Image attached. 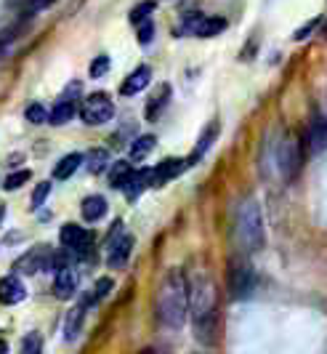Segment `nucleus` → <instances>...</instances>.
<instances>
[{"label": "nucleus", "instance_id": "31", "mask_svg": "<svg viewBox=\"0 0 327 354\" xmlns=\"http://www.w3.org/2000/svg\"><path fill=\"white\" fill-rule=\"evenodd\" d=\"M91 77H101V75H107L109 72V59L107 56H96L91 62Z\"/></svg>", "mask_w": 327, "mask_h": 354}, {"label": "nucleus", "instance_id": "35", "mask_svg": "<svg viewBox=\"0 0 327 354\" xmlns=\"http://www.w3.org/2000/svg\"><path fill=\"white\" fill-rule=\"evenodd\" d=\"M139 354H157V352H152V349H144V352H139Z\"/></svg>", "mask_w": 327, "mask_h": 354}, {"label": "nucleus", "instance_id": "8", "mask_svg": "<svg viewBox=\"0 0 327 354\" xmlns=\"http://www.w3.org/2000/svg\"><path fill=\"white\" fill-rule=\"evenodd\" d=\"M51 264H54V250L35 248L32 253H24L17 264H14V269H17L19 274H37L43 269H51Z\"/></svg>", "mask_w": 327, "mask_h": 354}, {"label": "nucleus", "instance_id": "5", "mask_svg": "<svg viewBox=\"0 0 327 354\" xmlns=\"http://www.w3.org/2000/svg\"><path fill=\"white\" fill-rule=\"evenodd\" d=\"M226 285H229V296L242 301L253 293L255 288V272L248 261H232L229 264V274H226Z\"/></svg>", "mask_w": 327, "mask_h": 354}, {"label": "nucleus", "instance_id": "17", "mask_svg": "<svg viewBox=\"0 0 327 354\" xmlns=\"http://www.w3.org/2000/svg\"><path fill=\"white\" fill-rule=\"evenodd\" d=\"M75 115H80L77 102H75V99H61V102H59V104H54V109H51L48 123H51V125H64V123H70Z\"/></svg>", "mask_w": 327, "mask_h": 354}, {"label": "nucleus", "instance_id": "11", "mask_svg": "<svg viewBox=\"0 0 327 354\" xmlns=\"http://www.w3.org/2000/svg\"><path fill=\"white\" fill-rule=\"evenodd\" d=\"M24 296H27V288L21 285V280H19L17 274H8V277L0 280V304L14 306V304L24 301Z\"/></svg>", "mask_w": 327, "mask_h": 354}, {"label": "nucleus", "instance_id": "27", "mask_svg": "<svg viewBox=\"0 0 327 354\" xmlns=\"http://www.w3.org/2000/svg\"><path fill=\"white\" fill-rule=\"evenodd\" d=\"M104 168H109V152L107 149H93L88 155V171L91 174H101Z\"/></svg>", "mask_w": 327, "mask_h": 354}, {"label": "nucleus", "instance_id": "13", "mask_svg": "<svg viewBox=\"0 0 327 354\" xmlns=\"http://www.w3.org/2000/svg\"><path fill=\"white\" fill-rule=\"evenodd\" d=\"M75 290H77V272H75L72 266H64V269H59L56 272V280H54V293L59 299H72Z\"/></svg>", "mask_w": 327, "mask_h": 354}, {"label": "nucleus", "instance_id": "7", "mask_svg": "<svg viewBox=\"0 0 327 354\" xmlns=\"http://www.w3.org/2000/svg\"><path fill=\"white\" fill-rule=\"evenodd\" d=\"M130 250H133V237L128 232H120V224H117L112 230V237H109V269H123L128 264V259H130Z\"/></svg>", "mask_w": 327, "mask_h": 354}, {"label": "nucleus", "instance_id": "21", "mask_svg": "<svg viewBox=\"0 0 327 354\" xmlns=\"http://www.w3.org/2000/svg\"><path fill=\"white\" fill-rule=\"evenodd\" d=\"M170 99V86H160V93H155L146 104V120H157V115L163 112V106Z\"/></svg>", "mask_w": 327, "mask_h": 354}, {"label": "nucleus", "instance_id": "28", "mask_svg": "<svg viewBox=\"0 0 327 354\" xmlns=\"http://www.w3.org/2000/svg\"><path fill=\"white\" fill-rule=\"evenodd\" d=\"M48 115H51V112H46V106L37 104V102H32V104H27V109H24V118H27V120H30L32 125L48 123Z\"/></svg>", "mask_w": 327, "mask_h": 354}, {"label": "nucleus", "instance_id": "1", "mask_svg": "<svg viewBox=\"0 0 327 354\" xmlns=\"http://www.w3.org/2000/svg\"><path fill=\"white\" fill-rule=\"evenodd\" d=\"M189 312L195 336L202 344H213L218 333V290L208 274H197L189 285Z\"/></svg>", "mask_w": 327, "mask_h": 354}, {"label": "nucleus", "instance_id": "24", "mask_svg": "<svg viewBox=\"0 0 327 354\" xmlns=\"http://www.w3.org/2000/svg\"><path fill=\"white\" fill-rule=\"evenodd\" d=\"M155 144L157 139L152 136V133H144V136H139L136 142L130 144V160H144L152 149H155Z\"/></svg>", "mask_w": 327, "mask_h": 354}, {"label": "nucleus", "instance_id": "20", "mask_svg": "<svg viewBox=\"0 0 327 354\" xmlns=\"http://www.w3.org/2000/svg\"><path fill=\"white\" fill-rule=\"evenodd\" d=\"M226 30V19L224 17H202L200 24H197V30H195V35L197 37H213L218 32H224Z\"/></svg>", "mask_w": 327, "mask_h": 354}, {"label": "nucleus", "instance_id": "33", "mask_svg": "<svg viewBox=\"0 0 327 354\" xmlns=\"http://www.w3.org/2000/svg\"><path fill=\"white\" fill-rule=\"evenodd\" d=\"M51 3H54V0H35V3H30V6H27V8L21 11V14H24V17H32V14H37L40 8H46V6H51Z\"/></svg>", "mask_w": 327, "mask_h": 354}, {"label": "nucleus", "instance_id": "2", "mask_svg": "<svg viewBox=\"0 0 327 354\" xmlns=\"http://www.w3.org/2000/svg\"><path fill=\"white\" fill-rule=\"evenodd\" d=\"M155 312L157 322L168 330H179L186 315H189V283L184 277V272L170 269L163 277V283L157 288V299H155Z\"/></svg>", "mask_w": 327, "mask_h": 354}, {"label": "nucleus", "instance_id": "12", "mask_svg": "<svg viewBox=\"0 0 327 354\" xmlns=\"http://www.w3.org/2000/svg\"><path fill=\"white\" fill-rule=\"evenodd\" d=\"M309 149L314 155L327 152V118L314 115L309 123Z\"/></svg>", "mask_w": 327, "mask_h": 354}, {"label": "nucleus", "instance_id": "26", "mask_svg": "<svg viewBox=\"0 0 327 354\" xmlns=\"http://www.w3.org/2000/svg\"><path fill=\"white\" fill-rule=\"evenodd\" d=\"M155 0H146V3H139L133 11H130V24L133 27H141L144 21H149V17H152V11H155Z\"/></svg>", "mask_w": 327, "mask_h": 354}, {"label": "nucleus", "instance_id": "3", "mask_svg": "<svg viewBox=\"0 0 327 354\" xmlns=\"http://www.w3.org/2000/svg\"><path fill=\"white\" fill-rule=\"evenodd\" d=\"M235 230H237L239 245L248 250V253H255V250L264 248V243H266L264 216H261V205L255 203L253 197H245V200L239 203L237 216H235Z\"/></svg>", "mask_w": 327, "mask_h": 354}, {"label": "nucleus", "instance_id": "4", "mask_svg": "<svg viewBox=\"0 0 327 354\" xmlns=\"http://www.w3.org/2000/svg\"><path fill=\"white\" fill-rule=\"evenodd\" d=\"M301 165H304V144L295 133H285L277 142V171L282 181H293L301 174Z\"/></svg>", "mask_w": 327, "mask_h": 354}, {"label": "nucleus", "instance_id": "25", "mask_svg": "<svg viewBox=\"0 0 327 354\" xmlns=\"http://www.w3.org/2000/svg\"><path fill=\"white\" fill-rule=\"evenodd\" d=\"M30 176H32V174H30L27 168L14 171V174H8V176L3 178V189H6V192H17V189H21V187L30 181Z\"/></svg>", "mask_w": 327, "mask_h": 354}, {"label": "nucleus", "instance_id": "19", "mask_svg": "<svg viewBox=\"0 0 327 354\" xmlns=\"http://www.w3.org/2000/svg\"><path fill=\"white\" fill-rule=\"evenodd\" d=\"M83 165V155L80 152H72V155H67V158L59 160V165L54 168V178H59V181H64V178H70Z\"/></svg>", "mask_w": 327, "mask_h": 354}, {"label": "nucleus", "instance_id": "30", "mask_svg": "<svg viewBox=\"0 0 327 354\" xmlns=\"http://www.w3.org/2000/svg\"><path fill=\"white\" fill-rule=\"evenodd\" d=\"M51 195V181H40L35 187V192H32V205L40 208L43 203H46V197Z\"/></svg>", "mask_w": 327, "mask_h": 354}, {"label": "nucleus", "instance_id": "34", "mask_svg": "<svg viewBox=\"0 0 327 354\" xmlns=\"http://www.w3.org/2000/svg\"><path fill=\"white\" fill-rule=\"evenodd\" d=\"M8 3H11V6H24V8H27V6L35 3V0H8ZM24 8H21V11H24Z\"/></svg>", "mask_w": 327, "mask_h": 354}, {"label": "nucleus", "instance_id": "15", "mask_svg": "<svg viewBox=\"0 0 327 354\" xmlns=\"http://www.w3.org/2000/svg\"><path fill=\"white\" fill-rule=\"evenodd\" d=\"M80 213H83V218L86 221H91V224H96V221H101L104 216H107V200L101 195H91L83 200V205H80Z\"/></svg>", "mask_w": 327, "mask_h": 354}, {"label": "nucleus", "instance_id": "16", "mask_svg": "<svg viewBox=\"0 0 327 354\" xmlns=\"http://www.w3.org/2000/svg\"><path fill=\"white\" fill-rule=\"evenodd\" d=\"M133 176H136V171H133V165H130L128 160H117V162L109 168V184H112L115 189H126Z\"/></svg>", "mask_w": 327, "mask_h": 354}, {"label": "nucleus", "instance_id": "36", "mask_svg": "<svg viewBox=\"0 0 327 354\" xmlns=\"http://www.w3.org/2000/svg\"><path fill=\"white\" fill-rule=\"evenodd\" d=\"M325 37H327V27H325Z\"/></svg>", "mask_w": 327, "mask_h": 354}, {"label": "nucleus", "instance_id": "9", "mask_svg": "<svg viewBox=\"0 0 327 354\" xmlns=\"http://www.w3.org/2000/svg\"><path fill=\"white\" fill-rule=\"evenodd\" d=\"M59 240H61L64 248L75 250V253H80V256L88 253V248H91V243H93L91 232H86L83 227H77V224H64Z\"/></svg>", "mask_w": 327, "mask_h": 354}, {"label": "nucleus", "instance_id": "18", "mask_svg": "<svg viewBox=\"0 0 327 354\" xmlns=\"http://www.w3.org/2000/svg\"><path fill=\"white\" fill-rule=\"evenodd\" d=\"M149 187H152V168H144V171H136V176L130 178V184H128L123 192H126L128 200H136Z\"/></svg>", "mask_w": 327, "mask_h": 354}, {"label": "nucleus", "instance_id": "6", "mask_svg": "<svg viewBox=\"0 0 327 354\" xmlns=\"http://www.w3.org/2000/svg\"><path fill=\"white\" fill-rule=\"evenodd\" d=\"M115 118V104L107 93H93L80 104V120L86 125H101Z\"/></svg>", "mask_w": 327, "mask_h": 354}, {"label": "nucleus", "instance_id": "10", "mask_svg": "<svg viewBox=\"0 0 327 354\" xmlns=\"http://www.w3.org/2000/svg\"><path fill=\"white\" fill-rule=\"evenodd\" d=\"M186 165H189V160H179V158L163 160L160 165L152 168V187H163L165 181H170V178H176L179 174H184Z\"/></svg>", "mask_w": 327, "mask_h": 354}, {"label": "nucleus", "instance_id": "23", "mask_svg": "<svg viewBox=\"0 0 327 354\" xmlns=\"http://www.w3.org/2000/svg\"><path fill=\"white\" fill-rule=\"evenodd\" d=\"M86 304H80V306H75L72 312H70V317H67V328H64V336L67 341H75L77 333H80V328H83V315H86Z\"/></svg>", "mask_w": 327, "mask_h": 354}, {"label": "nucleus", "instance_id": "29", "mask_svg": "<svg viewBox=\"0 0 327 354\" xmlns=\"http://www.w3.org/2000/svg\"><path fill=\"white\" fill-rule=\"evenodd\" d=\"M21 354H43V338H40V333H27L24 336Z\"/></svg>", "mask_w": 327, "mask_h": 354}, {"label": "nucleus", "instance_id": "14", "mask_svg": "<svg viewBox=\"0 0 327 354\" xmlns=\"http://www.w3.org/2000/svg\"><path fill=\"white\" fill-rule=\"evenodd\" d=\"M149 80H152V70L149 67H136L126 77V83L120 86V93L123 96H136V93H141L149 86Z\"/></svg>", "mask_w": 327, "mask_h": 354}, {"label": "nucleus", "instance_id": "32", "mask_svg": "<svg viewBox=\"0 0 327 354\" xmlns=\"http://www.w3.org/2000/svg\"><path fill=\"white\" fill-rule=\"evenodd\" d=\"M152 32H155V27H152V21H144L141 27H139V43L146 46L149 40H152Z\"/></svg>", "mask_w": 327, "mask_h": 354}, {"label": "nucleus", "instance_id": "22", "mask_svg": "<svg viewBox=\"0 0 327 354\" xmlns=\"http://www.w3.org/2000/svg\"><path fill=\"white\" fill-rule=\"evenodd\" d=\"M216 136H218V125H216V123H210L208 128H205V133L200 136V142H197V147H195V155L189 158V165H192V162H197V160H200L202 155H205V152L210 149V144L216 142Z\"/></svg>", "mask_w": 327, "mask_h": 354}]
</instances>
